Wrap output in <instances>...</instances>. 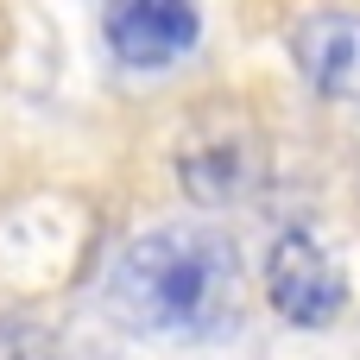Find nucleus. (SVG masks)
Masks as SVG:
<instances>
[{"label":"nucleus","instance_id":"obj_3","mask_svg":"<svg viewBox=\"0 0 360 360\" xmlns=\"http://www.w3.org/2000/svg\"><path fill=\"white\" fill-rule=\"evenodd\" d=\"M101 38L120 70H171L196 51L202 13H196V0H108Z\"/></svg>","mask_w":360,"mask_h":360},{"label":"nucleus","instance_id":"obj_1","mask_svg":"<svg viewBox=\"0 0 360 360\" xmlns=\"http://www.w3.org/2000/svg\"><path fill=\"white\" fill-rule=\"evenodd\" d=\"M108 316L158 342H215L240 323V247L221 228L171 221L139 234L108 266Z\"/></svg>","mask_w":360,"mask_h":360},{"label":"nucleus","instance_id":"obj_2","mask_svg":"<svg viewBox=\"0 0 360 360\" xmlns=\"http://www.w3.org/2000/svg\"><path fill=\"white\" fill-rule=\"evenodd\" d=\"M266 304L291 329H329L348 310V272L310 228H285L266 253Z\"/></svg>","mask_w":360,"mask_h":360},{"label":"nucleus","instance_id":"obj_5","mask_svg":"<svg viewBox=\"0 0 360 360\" xmlns=\"http://www.w3.org/2000/svg\"><path fill=\"white\" fill-rule=\"evenodd\" d=\"M177 177H184V190H190L196 202L215 209V202H240V196L253 190L259 158H253L247 139H209V146H196V152L177 158Z\"/></svg>","mask_w":360,"mask_h":360},{"label":"nucleus","instance_id":"obj_4","mask_svg":"<svg viewBox=\"0 0 360 360\" xmlns=\"http://www.w3.org/2000/svg\"><path fill=\"white\" fill-rule=\"evenodd\" d=\"M291 57L316 95L360 101V13H342V6L304 13L291 32Z\"/></svg>","mask_w":360,"mask_h":360}]
</instances>
